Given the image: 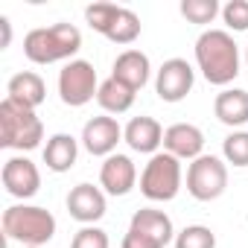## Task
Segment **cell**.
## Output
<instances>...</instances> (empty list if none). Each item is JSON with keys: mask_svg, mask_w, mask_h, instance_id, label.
I'll list each match as a JSON object with an SVG mask.
<instances>
[{"mask_svg": "<svg viewBox=\"0 0 248 248\" xmlns=\"http://www.w3.org/2000/svg\"><path fill=\"white\" fill-rule=\"evenodd\" d=\"M76 158H79V140H76L73 135L59 132V135H53V138L47 140V146H44V164H47V170H53V172H67V170H73Z\"/></svg>", "mask_w": 248, "mask_h": 248, "instance_id": "obj_20", "label": "cell"}, {"mask_svg": "<svg viewBox=\"0 0 248 248\" xmlns=\"http://www.w3.org/2000/svg\"><path fill=\"white\" fill-rule=\"evenodd\" d=\"M70 248H111V239H108V233H105L102 228L85 225V228H79V231L73 233Z\"/></svg>", "mask_w": 248, "mask_h": 248, "instance_id": "obj_26", "label": "cell"}, {"mask_svg": "<svg viewBox=\"0 0 248 248\" xmlns=\"http://www.w3.org/2000/svg\"><path fill=\"white\" fill-rule=\"evenodd\" d=\"M67 213L82 225H96L105 216V190L93 184H76L67 193Z\"/></svg>", "mask_w": 248, "mask_h": 248, "instance_id": "obj_14", "label": "cell"}, {"mask_svg": "<svg viewBox=\"0 0 248 248\" xmlns=\"http://www.w3.org/2000/svg\"><path fill=\"white\" fill-rule=\"evenodd\" d=\"M0 178H3L6 193H9L12 199H21V202L32 199V196L41 190V172H38V167H35L30 158H24V155L9 158V161L3 164Z\"/></svg>", "mask_w": 248, "mask_h": 248, "instance_id": "obj_11", "label": "cell"}, {"mask_svg": "<svg viewBox=\"0 0 248 248\" xmlns=\"http://www.w3.org/2000/svg\"><path fill=\"white\" fill-rule=\"evenodd\" d=\"M213 114H216V120L222 123V126L239 132L248 123V91H242V88H225L213 99Z\"/></svg>", "mask_w": 248, "mask_h": 248, "instance_id": "obj_17", "label": "cell"}, {"mask_svg": "<svg viewBox=\"0 0 248 248\" xmlns=\"http://www.w3.org/2000/svg\"><path fill=\"white\" fill-rule=\"evenodd\" d=\"M181 15L190 24H213L216 15H222V6L216 0H181Z\"/></svg>", "mask_w": 248, "mask_h": 248, "instance_id": "obj_24", "label": "cell"}, {"mask_svg": "<svg viewBox=\"0 0 248 248\" xmlns=\"http://www.w3.org/2000/svg\"><path fill=\"white\" fill-rule=\"evenodd\" d=\"M79 140H82L85 152H91L96 158H108V155L117 152V143L123 140V126L114 117L99 114V117H91L82 126V138Z\"/></svg>", "mask_w": 248, "mask_h": 248, "instance_id": "obj_10", "label": "cell"}, {"mask_svg": "<svg viewBox=\"0 0 248 248\" xmlns=\"http://www.w3.org/2000/svg\"><path fill=\"white\" fill-rule=\"evenodd\" d=\"M132 231L149 236L152 242H158L161 248H167L170 242H175V228H172V219L164 213V210H155V207H143L132 216L129 222Z\"/></svg>", "mask_w": 248, "mask_h": 248, "instance_id": "obj_18", "label": "cell"}, {"mask_svg": "<svg viewBox=\"0 0 248 248\" xmlns=\"http://www.w3.org/2000/svg\"><path fill=\"white\" fill-rule=\"evenodd\" d=\"M135 96H138V91H132L129 85H123L114 76L99 82V91H96V102L102 105L105 114H126L135 105Z\"/></svg>", "mask_w": 248, "mask_h": 248, "instance_id": "obj_21", "label": "cell"}, {"mask_svg": "<svg viewBox=\"0 0 248 248\" xmlns=\"http://www.w3.org/2000/svg\"><path fill=\"white\" fill-rule=\"evenodd\" d=\"M6 99H12V102H18V105H24V108H38L44 99H47V85H44V79L38 76V73H32V70H21V73H15L12 79H9V85H6Z\"/></svg>", "mask_w": 248, "mask_h": 248, "instance_id": "obj_19", "label": "cell"}, {"mask_svg": "<svg viewBox=\"0 0 248 248\" xmlns=\"http://www.w3.org/2000/svg\"><path fill=\"white\" fill-rule=\"evenodd\" d=\"M3 236L27 248H41L56 236V216L38 204H12L3 210Z\"/></svg>", "mask_w": 248, "mask_h": 248, "instance_id": "obj_3", "label": "cell"}, {"mask_svg": "<svg viewBox=\"0 0 248 248\" xmlns=\"http://www.w3.org/2000/svg\"><path fill=\"white\" fill-rule=\"evenodd\" d=\"M196 67L210 85L228 88L239 76V44L233 35L228 30H204L196 38Z\"/></svg>", "mask_w": 248, "mask_h": 248, "instance_id": "obj_1", "label": "cell"}, {"mask_svg": "<svg viewBox=\"0 0 248 248\" xmlns=\"http://www.w3.org/2000/svg\"><path fill=\"white\" fill-rule=\"evenodd\" d=\"M181 181H184L181 161L170 152H158L140 172V193L149 202H172L181 190Z\"/></svg>", "mask_w": 248, "mask_h": 248, "instance_id": "obj_6", "label": "cell"}, {"mask_svg": "<svg viewBox=\"0 0 248 248\" xmlns=\"http://www.w3.org/2000/svg\"><path fill=\"white\" fill-rule=\"evenodd\" d=\"M82 50V32L73 24H53L30 30L24 38V56L32 64H56V62H73V56Z\"/></svg>", "mask_w": 248, "mask_h": 248, "instance_id": "obj_2", "label": "cell"}, {"mask_svg": "<svg viewBox=\"0 0 248 248\" xmlns=\"http://www.w3.org/2000/svg\"><path fill=\"white\" fill-rule=\"evenodd\" d=\"M120 248H161L158 242H152L149 236H143V233H138V231H126V236H123V242H120Z\"/></svg>", "mask_w": 248, "mask_h": 248, "instance_id": "obj_27", "label": "cell"}, {"mask_svg": "<svg viewBox=\"0 0 248 248\" xmlns=\"http://www.w3.org/2000/svg\"><path fill=\"white\" fill-rule=\"evenodd\" d=\"M21 248H27V245H21Z\"/></svg>", "mask_w": 248, "mask_h": 248, "instance_id": "obj_30", "label": "cell"}, {"mask_svg": "<svg viewBox=\"0 0 248 248\" xmlns=\"http://www.w3.org/2000/svg\"><path fill=\"white\" fill-rule=\"evenodd\" d=\"M44 140V123L32 108H24L12 99L0 102V146L32 152Z\"/></svg>", "mask_w": 248, "mask_h": 248, "instance_id": "obj_4", "label": "cell"}, {"mask_svg": "<svg viewBox=\"0 0 248 248\" xmlns=\"http://www.w3.org/2000/svg\"><path fill=\"white\" fill-rule=\"evenodd\" d=\"M196 82V70L187 59H167L155 76V93L164 102H181Z\"/></svg>", "mask_w": 248, "mask_h": 248, "instance_id": "obj_9", "label": "cell"}, {"mask_svg": "<svg viewBox=\"0 0 248 248\" xmlns=\"http://www.w3.org/2000/svg\"><path fill=\"white\" fill-rule=\"evenodd\" d=\"M138 184V167L129 155H108L99 167V187L108 196H129Z\"/></svg>", "mask_w": 248, "mask_h": 248, "instance_id": "obj_12", "label": "cell"}, {"mask_svg": "<svg viewBox=\"0 0 248 248\" xmlns=\"http://www.w3.org/2000/svg\"><path fill=\"white\" fill-rule=\"evenodd\" d=\"M99 91V79L91 62L85 59H73L59 70V96L64 105L70 108H82L88 105Z\"/></svg>", "mask_w": 248, "mask_h": 248, "instance_id": "obj_8", "label": "cell"}, {"mask_svg": "<svg viewBox=\"0 0 248 248\" xmlns=\"http://www.w3.org/2000/svg\"><path fill=\"white\" fill-rule=\"evenodd\" d=\"M164 152L178 161H196L204 155V132L193 123H172L164 132Z\"/></svg>", "mask_w": 248, "mask_h": 248, "instance_id": "obj_13", "label": "cell"}, {"mask_svg": "<svg viewBox=\"0 0 248 248\" xmlns=\"http://www.w3.org/2000/svg\"><path fill=\"white\" fill-rule=\"evenodd\" d=\"M111 76L120 79L123 85H129L132 91H140V88L149 82V76H152L149 56H146L143 50H123V53L114 59Z\"/></svg>", "mask_w": 248, "mask_h": 248, "instance_id": "obj_16", "label": "cell"}, {"mask_svg": "<svg viewBox=\"0 0 248 248\" xmlns=\"http://www.w3.org/2000/svg\"><path fill=\"white\" fill-rule=\"evenodd\" d=\"M222 21L228 32H245L248 30V0H228L222 6Z\"/></svg>", "mask_w": 248, "mask_h": 248, "instance_id": "obj_25", "label": "cell"}, {"mask_svg": "<svg viewBox=\"0 0 248 248\" xmlns=\"http://www.w3.org/2000/svg\"><path fill=\"white\" fill-rule=\"evenodd\" d=\"M245 64H248V47H245Z\"/></svg>", "mask_w": 248, "mask_h": 248, "instance_id": "obj_29", "label": "cell"}, {"mask_svg": "<svg viewBox=\"0 0 248 248\" xmlns=\"http://www.w3.org/2000/svg\"><path fill=\"white\" fill-rule=\"evenodd\" d=\"M85 21L114 44H135L140 38V18L117 3H91L85 9Z\"/></svg>", "mask_w": 248, "mask_h": 248, "instance_id": "obj_5", "label": "cell"}, {"mask_svg": "<svg viewBox=\"0 0 248 248\" xmlns=\"http://www.w3.org/2000/svg\"><path fill=\"white\" fill-rule=\"evenodd\" d=\"M164 132L161 123L155 117H132L129 126L123 129V140L129 143L132 152H140V155H158V149L164 146Z\"/></svg>", "mask_w": 248, "mask_h": 248, "instance_id": "obj_15", "label": "cell"}, {"mask_svg": "<svg viewBox=\"0 0 248 248\" xmlns=\"http://www.w3.org/2000/svg\"><path fill=\"white\" fill-rule=\"evenodd\" d=\"M0 30H3V44H0V50H6L9 41H12V24H9V18H0Z\"/></svg>", "mask_w": 248, "mask_h": 248, "instance_id": "obj_28", "label": "cell"}, {"mask_svg": "<svg viewBox=\"0 0 248 248\" xmlns=\"http://www.w3.org/2000/svg\"><path fill=\"white\" fill-rule=\"evenodd\" d=\"M228 190V164L216 155H202L187 167V193L196 202H213Z\"/></svg>", "mask_w": 248, "mask_h": 248, "instance_id": "obj_7", "label": "cell"}, {"mask_svg": "<svg viewBox=\"0 0 248 248\" xmlns=\"http://www.w3.org/2000/svg\"><path fill=\"white\" fill-rule=\"evenodd\" d=\"M175 248H216V233L207 225H187L175 233Z\"/></svg>", "mask_w": 248, "mask_h": 248, "instance_id": "obj_23", "label": "cell"}, {"mask_svg": "<svg viewBox=\"0 0 248 248\" xmlns=\"http://www.w3.org/2000/svg\"><path fill=\"white\" fill-rule=\"evenodd\" d=\"M222 161L231 167H248V132H231L222 140Z\"/></svg>", "mask_w": 248, "mask_h": 248, "instance_id": "obj_22", "label": "cell"}]
</instances>
